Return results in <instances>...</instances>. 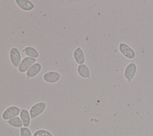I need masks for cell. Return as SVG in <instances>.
I'll return each instance as SVG.
<instances>
[{"label": "cell", "mask_w": 153, "mask_h": 136, "mask_svg": "<svg viewBox=\"0 0 153 136\" xmlns=\"http://www.w3.org/2000/svg\"><path fill=\"white\" fill-rule=\"evenodd\" d=\"M118 49L119 52L127 59L132 60L136 56V51L129 44L125 42H120L118 44Z\"/></svg>", "instance_id": "cell-1"}, {"label": "cell", "mask_w": 153, "mask_h": 136, "mask_svg": "<svg viewBox=\"0 0 153 136\" xmlns=\"http://www.w3.org/2000/svg\"><path fill=\"white\" fill-rule=\"evenodd\" d=\"M137 71V67L136 64L132 61L129 62L125 67L123 72L124 78L127 82H131L135 77Z\"/></svg>", "instance_id": "cell-2"}, {"label": "cell", "mask_w": 153, "mask_h": 136, "mask_svg": "<svg viewBox=\"0 0 153 136\" xmlns=\"http://www.w3.org/2000/svg\"><path fill=\"white\" fill-rule=\"evenodd\" d=\"M47 108V104L44 101H39L33 104L30 108L29 111L31 119H35L42 114Z\"/></svg>", "instance_id": "cell-3"}, {"label": "cell", "mask_w": 153, "mask_h": 136, "mask_svg": "<svg viewBox=\"0 0 153 136\" xmlns=\"http://www.w3.org/2000/svg\"><path fill=\"white\" fill-rule=\"evenodd\" d=\"M21 108L17 105H10L6 108L2 113L1 117L4 120L7 121L10 119L18 116L20 114Z\"/></svg>", "instance_id": "cell-4"}, {"label": "cell", "mask_w": 153, "mask_h": 136, "mask_svg": "<svg viewBox=\"0 0 153 136\" xmlns=\"http://www.w3.org/2000/svg\"><path fill=\"white\" fill-rule=\"evenodd\" d=\"M9 59L11 65L17 68L22 60V54L19 49L16 47H12L9 51Z\"/></svg>", "instance_id": "cell-5"}, {"label": "cell", "mask_w": 153, "mask_h": 136, "mask_svg": "<svg viewBox=\"0 0 153 136\" xmlns=\"http://www.w3.org/2000/svg\"><path fill=\"white\" fill-rule=\"evenodd\" d=\"M61 78V74L56 71H48L42 75V79L44 81L50 84H54L58 82Z\"/></svg>", "instance_id": "cell-6"}, {"label": "cell", "mask_w": 153, "mask_h": 136, "mask_svg": "<svg viewBox=\"0 0 153 136\" xmlns=\"http://www.w3.org/2000/svg\"><path fill=\"white\" fill-rule=\"evenodd\" d=\"M36 59H33L27 56L24 57L20 62L19 67H17L18 71L20 73H26V72L29 69V68L33 64L36 62Z\"/></svg>", "instance_id": "cell-7"}, {"label": "cell", "mask_w": 153, "mask_h": 136, "mask_svg": "<svg viewBox=\"0 0 153 136\" xmlns=\"http://www.w3.org/2000/svg\"><path fill=\"white\" fill-rule=\"evenodd\" d=\"M42 68V65L39 62H35L29 69L26 72V77L27 80H30L37 76L41 71Z\"/></svg>", "instance_id": "cell-8"}, {"label": "cell", "mask_w": 153, "mask_h": 136, "mask_svg": "<svg viewBox=\"0 0 153 136\" xmlns=\"http://www.w3.org/2000/svg\"><path fill=\"white\" fill-rule=\"evenodd\" d=\"M72 56L74 61L78 65L85 64V56L84 52L83 51L81 47L78 46L74 49L72 53Z\"/></svg>", "instance_id": "cell-9"}, {"label": "cell", "mask_w": 153, "mask_h": 136, "mask_svg": "<svg viewBox=\"0 0 153 136\" xmlns=\"http://www.w3.org/2000/svg\"><path fill=\"white\" fill-rule=\"evenodd\" d=\"M15 3L20 9L26 12L32 11L35 7L34 3L30 0H15Z\"/></svg>", "instance_id": "cell-10"}, {"label": "cell", "mask_w": 153, "mask_h": 136, "mask_svg": "<svg viewBox=\"0 0 153 136\" xmlns=\"http://www.w3.org/2000/svg\"><path fill=\"white\" fill-rule=\"evenodd\" d=\"M76 71L79 76L82 78H89L91 76L90 69L85 64L78 65L76 67Z\"/></svg>", "instance_id": "cell-11"}, {"label": "cell", "mask_w": 153, "mask_h": 136, "mask_svg": "<svg viewBox=\"0 0 153 136\" xmlns=\"http://www.w3.org/2000/svg\"><path fill=\"white\" fill-rule=\"evenodd\" d=\"M22 53L27 57L33 59H37L39 56V53L38 50L31 46H27L22 49Z\"/></svg>", "instance_id": "cell-12"}, {"label": "cell", "mask_w": 153, "mask_h": 136, "mask_svg": "<svg viewBox=\"0 0 153 136\" xmlns=\"http://www.w3.org/2000/svg\"><path fill=\"white\" fill-rule=\"evenodd\" d=\"M19 117L22 122L23 126L24 127H29L31 123V117L29 113V111L26 108H22Z\"/></svg>", "instance_id": "cell-13"}, {"label": "cell", "mask_w": 153, "mask_h": 136, "mask_svg": "<svg viewBox=\"0 0 153 136\" xmlns=\"http://www.w3.org/2000/svg\"><path fill=\"white\" fill-rule=\"evenodd\" d=\"M7 123L10 125L11 127L15 128H20L23 126L22 122L19 116H16L15 117H13L12 119H10V120L6 121Z\"/></svg>", "instance_id": "cell-14"}, {"label": "cell", "mask_w": 153, "mask_h": 136, "mask_svg": "<svg viewBox=\"0 0 153 136\" xmlns=\"http://www.w3.org/2000/svg\"><path fill=\"white\" fill-rule=\"evenodd\" d=\"M33 136H53V135L47 129H38L33 133Z\"/></svg>", "instance_id": "cell-15"}, {"label": "cell", "mask_w": 153, "mask_h": 136, "mask_svg": "<svg viewBox=\"0 0 153 136\" xmlns=\"http://www.w3.org/2000/svg\"><path fill=\"white\" fill-rule=\"evenodd\" d=\"M20 136H33L30 129L27 127L22 126L19 129Z\"/></svg>", "instance_id": "cell-16"}]
</instances>
